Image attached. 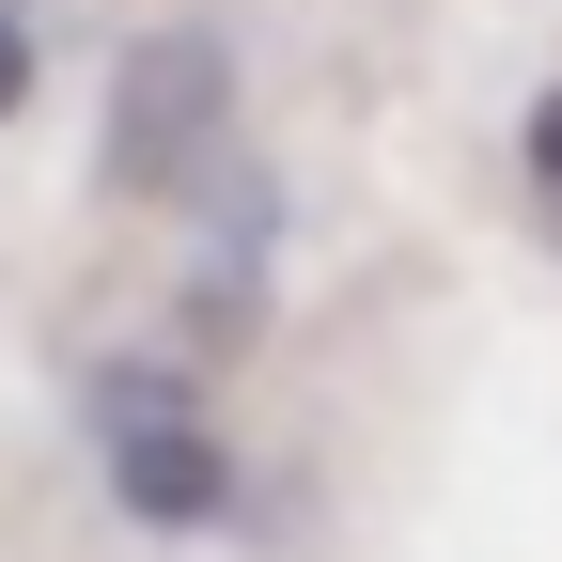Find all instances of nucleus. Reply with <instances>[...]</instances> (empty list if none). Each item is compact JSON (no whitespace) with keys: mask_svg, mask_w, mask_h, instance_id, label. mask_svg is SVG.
Listing matches in <instances>:
<instances>
[{"mask_svg":"<svg viewBox=\"0 0 562 562\" xmlns=\"http://www.w3.org/2000/svg\"><path fill=\"white\" fill-rule=\"evenodd\" d=\"M94 422H110V484H125V516L203 531V516L235 501V453L203 438V406H188V391H157V375H110V391H94Z\"/></svg>","mask_w":562,"mask_h":562,"instance_id":"nucleus-1","label":"nucleus"},{"mask_svg":"<svg viewBox=\"0 0 562 562\" xmlns=\"http://www.w3.org/2000/svg\"><path fill=\"white\" fill-rule=\"evenodd\" d=\"M531 172H547V188H562V94H547V110H531Z\"/></svg>","mask_w":562,"mask_h":562,"instance_id":"nucleus-3","label":"nucleus"},{"mask_svg":"<svg viewBox=\"0 0 562 562\" xmlns=\"http://www.w3.org/2000/svg\"><path fill=\"white\" fill-rule=\"evenodd\" d=\"M32 110V16H0V125Z\"/></svg>","mask_w":562,"mask_h":562,"instance_id":"nucleus-2","label":"nucleus"}]
</instances>
